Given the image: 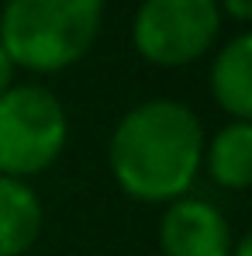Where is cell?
<instances>
[{"label":"cell","instance_id":"obj_1","mask_svg":"<svg viewBox=\"0 0 252 256\" xmlns=\"http://www.w3.org/2000/svg\"><path fill=\"white\" fill-rule=\"evenodd\" d=\"M204 160V125L183 100H142L121 114L107 142V166L131 201L187 198Z\"/></svg>","mask_w":252,"mask_h":256},{"label":"cell","instance_id":"obj_2","mask_svg":"<svg viewBox=\"0 0 252 256\" xmlns=\"http://www.w3.org/2000/svg\"><path fill=\"white\" fill-rule=\"evenodd\" d=\"M104 24V0H7L0 48L14 70L62 73L93 48Z\"/></svg>","mask_w":252,"mask_h":256},{"label":"cell","instance_id":"obj_3","mask_svg":"<svg viewBox=\"0 0 252 256\" xmlns=\"http://www.w3.org/2000/svg\"><path fill=\"white\" fill-rule=\"evenodd\" d=\"M69 142L62 100L38 84H14L0 94V176H38Z\"/></svg>","mask_w":252,"mask_h":256},{"label":"cell","instance_id":"obj_4","mask_svg":"<svg viewBox=\"0 0 252 256\" xmlns=\"http://www.w3.org/2000/svg\"><path fill=\"white\" fill-rule=\"evenodd\" d=\"M218 32V0H142L131 21V45L145 62L180 70L208 56Z\"/></svg>","mask_w":252,"mask_h":256},{"label":"cell","instance_id":"obj_5","mask_svg":"<svg viewBox=\"0 0 252 256\" xmlns=\"http://www.w3.org/2000/svg\"><path fill=\"white\" fill-rule=\"evenodd\" d=\"M232 225L204 198H176L159 218L163 256H232Z\"/></svg>","mask_w":252,"mask_h":256},{"label":"cell","instance_id":"obj_6","mask_svg":"<svg viewBox=\"0 0 252 256\" xmlns=\"http://www.w3.org/2000/svg\"><path fill=\"white\" fill-rule=\"evenodd\" d=\"M214 104L232 114V122H252V35L239 32L218 48L208 73Z\"/></svg>","mask_w":252,"mask_h":256},{"label":"cell","instance_id":"obj_7","mask_svg":"<svg viewBox=\"0 0 252 256\" xmlns=\"http://www.w3.org/2000/svg\"><path fill=\"white\" fill-rule=\"evenodd\" d=\"M42 201L28 180L0 176V256H24L42 236Z\"/></svg>","mask_w":252,"mask_h":256},{"label":"cell","instance_id":"obj_8","mask_svg":"<svg viewBox=\"0 0 252 256\" xmlns=\"http://www.w3.org/2000/svg\"><path fill=\"white\" fill-rule=\"evenodd\" d=\"M201 170L221 190H246L252 184V122H228L204 138Z\"/></svg>","mask_w":252,"mask_h":256},{"label":"cell","instance_id":"obj_9","mask_svg":"<svg viewBox=\"0 0 252 256\" xmlns=\"http://www.w3.org/2000/svg\"><path fill=\"white\" fill-rule=\"evenodd\" d=\"M218 10L228 14L235 24H249L252 21V0H218Z\"/></svg>","mask_w":252,"mask_h":256},{"label":"cell","instance_id":"obj_10","mask_svg":"<svg viewBox=\"0 0 252 256\" xmlns=\"http://www.w3.org/2000/svg\"><path fill=\"white\" fill-rule=\"evenodd\" d=\"M14 86V62L7 59V52L0 48V94Z\"/></svg>","mask_w":252,"mask_h":256},{"label":"cell","instance_id":"obj_11","mask_svg":"<svg viewBox=\"0 0 252 256\" xmlns=\"http://www.w3.org/2000/svg\"><path fill=\"white\" fill-rule=\"evenodd\" d=\"M232 256H252V236H239L235 242H232Z\"/></svg>","mask_w":252,"mask_h":256}]
</instances>
